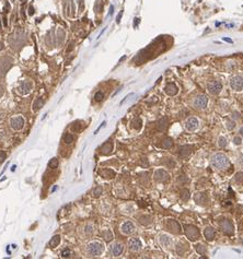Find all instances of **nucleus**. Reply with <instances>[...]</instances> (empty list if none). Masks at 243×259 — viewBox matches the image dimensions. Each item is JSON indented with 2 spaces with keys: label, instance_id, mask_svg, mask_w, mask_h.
<instances>
[{
  "label": "nucleus",
  "instance_id": "nucleus-1",
  "mask_svg": "<svg viewBox=\"0 0 243 259\" xmlns=\"http://www.w3.org/2000/svg\"><path fill=\"white\" fill-rule=\"evenodd\" d=\"M211 164H213L214 167L218 169H223L227 168L229 166V160L227 159V157L223 154H216L211 159Z\"/></svg>",
  "mask_w": 243,
  "mask_h": 259
},
{
  "label": "nucleus",
  "instance_id": "nucleus-2",
  "mask_svg": "<svg viewBox=\"0 0 243 259\" xmlns=\"http://www.w3.org/2000/svg\"><path fill=\"white\" fill-rule=\"evenodd\" d=\"M103 249H104V247H103V245L101 244V243L93 242L88 245V254L90 255V256L96 257V256H99V255L102 254Z\"/></svg>",
  "mask_w": 243,
  "mask_h": 259
},
{
  "label": "nucleus",
  "instance_id": "nucleus-3",
  "mask_svg": "<svg viewBox=\"0 0 243 259\" xmlns=\"http://www.w3.org/2000/svg\"><path fill=\"white\" fill-rule=\"evenodd\" d=\"M185 235L187 236V238L192 242L196 241V239L199 238L201 234H199V231L196 226L194 225H186L185 226Z\"/></svg>",
  "mask_w": 243,
  "mask_h": 259
},
{
  "label": "nucleus",
  "instance_id": "nucleus-4",
  "mask_svg": "<svg viewBox=\"0 0 243 259\" xmlns=\"http://www.w3.org/2000/svg\"><path fill=\"white\" fill-rule=\"evenodd\" d=\"M207 103H208V99L206 95H198L197 97H196L195 100H194V107L195 108H198V110H203V108H205L206 106H207Z\"/></svg>",
  "mask_w": 243,
  "mask_h": 259
},
{
  "label": "nucleus",
  "instance_id": "nucleus-5",
  "mask_svg": "<svg viewBox=\"0 0 243 259\" xmlns=\"http://www.w3.org/2000/svg\"><path fill=\"white\" fill-rule=\"evenodd\" d=\"M220 227L221 231L225 233V235H232L233 232H234V227H233L232 222L230 220H225L220 223Z\"/></svg>",
  "mask_w": 243,
  "mask_h": 259
},
{
  "label": "nucleus",
  "instance_id": "nucleus-6",
  "mask_svg": "<svg viewBox=\"0 0 243 259\" xmlns=\"http://www.w3.org/2000/svg\"><path fill=\"white\" fill-rule=\"evenodd\" d=\"M230 85L232 87V90L234 91H241L243 89V78L240 75L233 77L230 81Z\"/></svg>",
  "mask_w": 243,
  "mask_h": 259
},
{
  "label": "nucleus",
  "instance_id": "nucleus-7",
  "mask_svg": "<svg viewBox=\"0 0 243 259\" xmlns=\"http://www.w3.org/2000/svg\"><path fill=\"white\" fill-rule=\"evenodd\" d=\"M207 89L210 94H218L222 89V84L218 81H213V82H209L207 84Z\"/></svg>",
  "mask_w": 243,
  "mask_h": 259
},
{
  "label": "nucleus",
  "instance_id": "nucleus-8",
  "mask_svg": "<svg viewBox=\"0 0 243 259\" xmlns=\"http://www.w3.org/2000/svg\"><path fill=\"white\" fill-rule=\"evenodd\" d=\"M166 225H167V229H168L169 231L172 232V233H174V234H178V233H181L180 224H178L176 221H174V220H169V221H167Z\"/></svg>",
  "mask_w": 243,
  "mask_h": 259
},
{
  "label": "nucleus",
  "instance_id": "nucleus-9",
  "mask_svg": "<svg viewBox=\"0 0 243 259\" xmlns=\"http://www.w3.org/2000/svg\"><path fill=\"white\" fill-rule=\"evenodd\" d=\"M134 230H135V226H134L133 222H131V221H126L120 225V231H122V233L125 235L131 234L134 232Z\"/></svg>",
  "mask_w": 243,
  "mask_h": 259
},
{
  "label": "nucleus",
  "instance_id": "nucleus-10",
  "mask_svg": "<svg viewBox=\"0 0 243 259\" xmlns=\"http://www.w3.org/2000/svg\"><path fill=\"white\" fill-rule=\"evenodd\" d=\"M198 124H199V122H198V119H197V118L192 117V118H190L188 120H186V122H185V128L188 130V131H194V130L197 129Z\"/></svg>",
  "mask_w": 243,
  "mask_h": 259
},
{
  "label": "nucleus",
  "instance_id": "nucleus-11",
  "mask_svg": "<svg viewBox=\"0 0 243 259\" xmlns=\"http://www.w3.org/2000/svg\"><path fill=\"white\" fill-rule=\"evenodd\" d=\"M10 124H11V127H12L14 130H19L24 126V119H23L21 116H18V117L12 118Z\"/></svg>",
  "mask_w": 243,
  "mask_h": 259
},
{
  "label": "nucleus",
  "instance_id": "nucleus-12",
  "mask_svg": "<svg viewBox=\"0 0 243 259\" xmlns=\"http://www.w3.org/2000/svg\"><path fill=\"white\" fill-rule=\"evenodd\" d=\"M155 180L158 182H167L169 180V174L164 169H158L155 173Z\"/></svg>",
  "mask_w": 243,
  "mask_h": 259
},
{
  "label": "nucleus",
  "instance_id": "nucleus-13",
  "mask_svg": "<svg viewBox=\"0 0 243 259\" xmlns=\"http://www.w3.org/2000/svg\"><path fill=\"white\" fill-rule=\"evenodd\" d=\"M128 246L131 252H138L141 247V242L138 238H131L128 243Z\"/></svg>",
  "mask_w": 243,
  "mask_h": 259
},
{
  "label": "nucleus",
  "instance_id": "nucleus-14",
  "mask_svg": "<svg viewBox=\"0 0 243 259\" xmlns=\"http://www.w3.org/2000/svg\"><path fill=\"white\" fill-rule=\"evenodd\" d=\"M160 244L166 248H171L172 247V239L168 236V235L163 234L160 236Z\"/></svg>",
  "mask_w": 243,
  "mask_h": 259
},
{
  "label": "nucleus",
  "instance_id": "nucleus-15",
  "mask_svg": "<svg viewBox=\"0 0 243 259\" xmlns=\"http://www.w3.org/2000/svg\"><path fill=\"white\" fill-rule=\"evenodd\" d=\"M123 250H124V246L120 244V243H116V244L113 245V247H112V254H113V256H115V257L120 256V255L123 253Z\"/></svg>",
  "mask_w": 243,
  "mask_h": 259
},
{
  "label": "nucleus",
  "instance_id": "nucleus-16",
  "mask_svg": "<svg viewBox=\"0 0 243 259\" xmlns=\"http://www.w3.org/2000/svg\"><path fill=\"white\" fill-rule=\"evenodd\" d=\"M195 201L201 206H205L208 202V198L205 194H196L195 196Z\"/></svg>",
  "mask_w": 243,
  "mask_h": 259
},
{
  "label": "nucleus",
  "instance_id": "nucleus-17",
  "mask_svg": "<svg viewBox=\"0 0 243 259\" xmlns=\"http://www.w3.org/2000/svg\"><path fill=\"white\" fill-rule=\"evenodd\" d=\"M204 235L207 241H213L215 238V230L213 227H206L204 230Z\"/></svg>",
  "mask_w": 243,
  "mask_h": 259
},
{
  "label": "nucleus",
  "instance_id": "nucleus-18",
  "mask_svg": "<svg viewBox=\"0 0 243 259\" xmlns=\"http://www.w3.org/2000/svg\"><path fill=\"white\" fill-rule=\"evenodd\" d=\"M166 92L168 95L173 96V95H175L178 93V87H176V85L174 83H169L166 87Z\"/></svg>",
  "mask_w": 243,
  "mask_h": 259
},
{
  "label": "nucleus",
  "instance_id": "nucleus-19",
  "mask_svg": "<svg viewBox=\"0 0 243 259\" xmlns=\"http://www.w3.org/2000/svg\"><path fill=\"white\" fill-rule=\"evenodd\" d=\"M112 150H113V145L111 141L105 142V143L102 145V148H101V151H102L103 154H108V153L112 152Z\"/></svg>",
  "mask_w": 243,
  "mask_h": 259
},
{
  "label": "nucleus",
  "instance_id": "nucleus-20",
  "mask_svg": "<svg viewBox=\"0 0 243 259\" xmlns=\"http://www.w3.org/2000/svg\"><path fill=\"white\" fill-rule=\"evenodd\" d=\"M31 90V84L29 82H26V81H23V82H21L20 84V91L23 93V94H28L29 92H30Z\"/></svg>",
  "mask_w": 243,
  "mask_h": 259
},
{
  "label": "nucleus",
  "instance_id": "nucleus-21",
  "mask_svg": "<svg viewBox=\"0 0 243 259\" xmlns=\"http://www.w3.org/2000/svg\"><path fill=\"white\" fill-rule=\"evenodd\" d=\"M100 174L102 175L104 178H114V176H115V173L113 172L112 169H103V171H101Z\"/></svg>",
  "mask_w": 243,
  "mask_h": 259
},
{
  "label": "nucleus",
  "instance_id": "nucleus-22",
  "mask_svg": "<svg viewBox=\"0 0 243 259\" xmlns=\"http://www.w3.org/2000/svg\"><path fill=\"white\" fill-rule=\"evenodd\" d=\"M168 118L167 117H163L162 119H160L158 122V129L160 130V131H162V130H166V128L168 127Z\"/></svg>",
  "mask_w": 243,
  "mask_h": 259
},
{
  "label": "nucleus",
  "instance_id": "nucleus-23",
  "mask_svg": "<svg viewBox=\"0 0 243 259\" xmlns=\"http://www.w3.org/2000/svg\"><path fill=\"white\" fill-rule=\"evenodd\" d=\"M172 145H173V140L171 138H166L162 141V143H161V148H163V149H170Z\"/></svg>",
  "mask_w": 243,
  "mask_h": 259
},
{
  "label": "nucleus",
  "instance_id": "nucleus-24",
  "mask_svg": "<svg viewBox=\"0 0 243 259\" xmlns=\"http://www.w3.org/2000/svg\"><path fill=\"white\" fill-rule=\"evenodd\" d=\"M190 153V147H188V145H183V147L180 149V155L182 157H187Z\"/></svg>",
  "mask_w": 243,
  "mask_h": 259
},
{
  "label": "nucleus",
  "instance_id": "nucleus-25",
  "mask_svg": "<svg viewBox=\"0 0 243 259\" xmlns=\"http://www.w3.org/2000/svg\"><path fill=\"white\" fill-rule=\"evenodd\" d=\"M59 243H60V236H59V235H55L53 238L50 239L49 246L54 248V247H57L58 245H59Z\"/></svg>",
  "mask_w": 243,
  "mask_h": 259
},
{
  "label": "nucleus",
  "instance_id": "nucleus-26",
  "mask_svg": "<svg viewBox=\"0 0 243 259\" xmlns=\"http://www.w3.org/2000/svg\"><path fill=\"white\" fill-rule=\"evenodd\" d=\"M43 105H44V101H43L42 99H37V100L34 102V104H33V110L37 112Z\"/></svg>",
  "mask_w": 243,
  "mask_h": 259
},
{
  "label": "nucleus",
  "instance_id": "nucleus-27",
  "mask_svg": "<svg viewBox=\"0 0 243 259\" xmlns=\"http://www.w3.org/2000/svg\"><path fill=\"white\" fill-rule=\"evenodd\" d=\"M73 140H75V138H73V136L71 135V133H65V135H64V142H65L66 145H70V143H73Z\"/></svg>",
  "mask_w": 243,
  "mask_h": 259
},
{
  "label": "nucleus",
  "instance_id": "nucleus-28",
  "mask_svg": "<svg viewBox=\"0 0 243 259\" xmlns=\"http://www.w3.org/2000/svg\"><path fill=\"white\" fill-rule=\"evenodd\" d=\"M102 235H103V237L105 238L106 242H110V241H112V239H113L112 232L108 231V230H106V231H103V232H102Z\"/></svg>",
  "mask_w": 243,
  "mask_h": 259
},
{
  "label": "nucleus",
  "instance_id": "nucleus-29",
  "mask_svg": "<svg viewBox=\"0 0 243 259\" xmlns=\"http://www.w3.org/2000/svg\"><path fill=\"white\" fill-rule=\"evenodd\" d=\"M195 250L198 253V254H201V255H204L206 253V247L204 246L203 244H197L195 246Z\"/></svg>",
  "mask_w": 243,
  "mask_h": 259
},
{
  "label": "nucleus",
  "instance_id": "nucleus-30",
  "mask_svg": "<svg viewBox=\"0 0 243 259\" xmlns=\"http://www.w3.org/2000/svg\"><path fill=\"white\" fill-rule=\"evenodd\" d=\"M48 166H49V168H57L58 166V160L57 159H52L49 161V163H48Z\"/></svg>",
  "mask_w": 243,
  "mask_h": 259
},
{
  "label": "nucleus",
  "instance_id": "nucleus-31",
  "mask_svg": "<svg viewBox=\"0 0 243 259\" xmlns=\"http://www.w3.org/2000/svg\"><path fill=\"white\" fill-rule=\"evenodd\" d=\"M181 198L183 200H187L190 198V191L187 189H182L181 190Z\"/></svg>",
  "mask_w": 243,
  "mask_h": 259
},
{
  "label": "nucleus",
  "instance_id": "nucleus-32",
  "mask_svg": "<svg viewBox=\"0 0 243 259\" xmlns=\"http://www.w3.org/2000/svg\"><path fill=\"white\" fill-rule=\"evenodd\" d=\"M218 145L220 148H225V145H227V139H225V138H223V137H220V138H219V140H218Z\"/></svg>",
  "mask_w": 243,
  "mask_h": 259
},
{
  "label": "nucleus",
  "instance_id": "nucleus-33",
  "mask_svg": "<svg viewBox=\"0 0 243 259\" xmlns=\"http://www.w3.org/2000/svg\"><path fill=\"white\" fill-rule=\"evenodd\" d=\"M101 194H102V187H100V186L96 187V188L92 191V195L94 196V197H99Z\"/></svg>",
  "mask_w": 243,
  "mask_h": 259
},
{
  "label": "nucleus",
  "instance_id": "nucleus-34",
  "mask_svg": "<svg viewBox=\"0 0 243 259\" xmlns=\"http://www.w3.org/2000/svg\"><path fill=\"white\" fill-rule=\"evenodd\" d=\"M103 97H104V94H103L102 92H96L94 95V99L96 102H100V101L103 100Z\"/></svg>",
  "mask_w": 243,
  "mask_h": 259
},
{
  "label": "nucleus",
  "instance_id": "nucleus-35",
  "mask_svg": "<svg viewBox=\"0 0 243 259\" xmlns=\"http://www.w3.org/2000/svg\"><path fill=\"white\" fill-rule=\"evenodd\" d=\"M70 255H71L70 249H64L63 252H61V254H60V256L64 257V258H67V257H70Z\"/></svg>",
  "mask_w": 243,
  "mask_h": 259
},
{
  "label": "nucleus",
  "instance_id": "nucleus-36",
  "mask_svg": "<svg viewBox=\"0 0 243 259\" xmlns=\"http://www.w3.org/2000/svg\"><path fill=\"white\" fill-rule=\"evenodd\" d=\"M234 127H236V122H227V129L228 130H232Z\"/></svg>",
  "mask_w": 243,
  "mask_h": 259
},
{
  "label": "nucleus",
  "instance_id": "nucleus-37",
  "mask_svg": "<svg viewBox=\"0 0 243 259\" xmlns=\"http://www.w3.org/2000/svg\"><path fill=\"white\" fill-rule=\"evenodd\" d=\"M236 180L237 182H241V180H243V173H238V174L236 175Z\"/></svg>",
  "mask_w": 243,
  "mask_h": 259
},
{
  "label": "nucleus",
  "instance_id": "nucleus-38",
  "mask_svg": "<svg viewBox=\"0 0 243 259\" xmlns=\"http://www.w3.org/2000/svg\"><path fill=\"white\" fill-rule=\"evenodd\" d=\"M6 157H7V154H6L5 151H1L0 152V162H3L6 160Z\"/></svg>",
  "mask_w": 243,
  "mask_h": 259
},
{
  "label": "nucleus",
  "instance_id": "nucleus-39",
  "mask_svg": "<svg viewBox=\"0 0 243 259\" xmlns=\"http://www.w3.org/2000/svg\"><path fill=\"white\" fill-rule=\"evenodd\" d=\"M148 165H149V163H148V161H147V159H143V162H141V166L147 167Z\"/></svg>",
  "mask_w": 243,
  "mask_h": 259
},
{
  "label": "nucleus",
  "instance_id": "nucleus-40",
  "mask_svg": "<svg viewBox=\"0 0 243 259\" xmlns=\"http://www.w3.org/2000/svg\"><path fill=\"white\" fill-rule=\"evenodd\" d=\"M80 129V126H78V122H76V124H73V130H75V131H78V130Z\"/></svg>",
  "mask_w": 243,
  "mask_h": 259
},
{
  "label": "nucleus",
  "instance_id": "nucleus-41",
  "mask_svg": "<svg viewBox=\"0 0 243 259\" xmlns=\"http://www.w3.org/2000/svg\"><path fill=\"white\" fill-rule=\"evenodd\" d=\"M233 141H234V143H236V145H240V143H241V138L240 137H236Z\"/></svg>",
  "mask_w": 243,
  "mask_h": 259
},
{
  "label": "nucleus",
  "instance_id": "nucleus-42",
  "mask_svg": "<svg viewBox=\"0 0 243 259\" xmlns=\"http://www.w3.org/2000/svg\"><path fill=\"white\" fill-rule=\"evenodd\" d=\"M133 95H134V94H133V93H131V94H128V95H127V96H126V97H125V99H124V100H123V101H122V102H120V105L123 104V103H124V102H125V101H126V100H128V99H129V97H131V96H133Z\"/></svg>",
  "mask_w": 243,
  "mask_h": 259
},
{
  "label": "nucleus",
  "instance_id": "nucleus-43",
  "mask_svg": "<svg viewBox=\"0 0 243 259\" xmlns=\"http://www.w3.org/2000/svg\"><path fill=\"white\" fill-rule=\"evenodd\" d=\"M104 125H105V122H102V125H101L100 127H99V128H98V129L95 130V131H94V135H96V133H98V132H99V130H100V129H101V128H102V127H103V126H104Z\"/></svg>",
  "mask_w": 243,
  "mask_h": 259
},
{
  "label": "nucleus",
  "instance_id": "nucleus-44",
  "mask_svg": "<svg viewBox=\"0 0 243 259\" xmlns=\"http://www.w3.org/2000/svg\"><path fill=\"white\" fill-rule=\"evenodd\" d=\"M33 13H34V11H33V7H32V6H31V7H30V11H29V14L32 15Z\"/></svg>",
  "mask_w": 243,
  "mask_h": 259
},
{
  "label": "nucleus",
  "instance_id": "nucleus-45",
  "mask_svg": "<svg viewBox=\"0 0 243 259\" xmlns=\"http://www.w3.org/2000/svg\"><path fill=\"white\" fill-rule=\"evenodd\" d=\"M122 14H123V12H120V15H118V17H117V20H116V21H117V23H120V17H122Z\"/></svg>",
  "mask_w": 243,
  "mask_h": 259
},
{
  "label": "nucleus",
  "instance_id": "nucleus-46",
  "mask_svg": "<svg viewBox=\"0 0 243 259\" xmlns=\"http://www.w3.org/2000/svg\"><path fill=\"white\" fill-rule=\"evenodd\" d=\"M225 41H227V42H229V43H232V41L231 40H229V38H223Z\"/></svg>",
  "mask_w": 243,
  "mask_h": 259
},
{
  "label": "nucleus",
  "instance_id": "nucleus-47",
  "mask_svg": "<svg viewBox=\"0 0 243 259\" xmlns=\"http://www.w3.org/2000/svg\"><path fill=\"white\" fill-rule=\"evenodd\" d=\"M2 48H3V44H2V43H0V50L2 49Z\"/></svg>",
  "mask_w": 243,
  "mask_h": 259
},
{
  "label": "nucleus",
  "instance_id": "nucleus-48",
  "mask_svg": "<svg viewBox=\"0 0 243 259\" xmlns=\"http://www.w3.org/2000/svg\"><path fill=\"white\" fill-rule=\"evenodd\" d=\"M240 133H242V135H243V128H241V129H240Z\"/></svg>",
  "mask_w": 243,
  "mask_h": 259
},
{
  "label": "nucleus",
  "instance_id": "nucleus-49",
  "mask_svg": "<svg viewBox=\"0 0 243 259\" xmlns=\"http://www.w3.org/2000/svg\"><path fill=\"white\" fill-rule=\"evenodd\" d=\"M2 119V116H1V114H0V120Z\"/></svg>",
  "mask_w": 243,
  "mask_h": 259
}]
</instances>
